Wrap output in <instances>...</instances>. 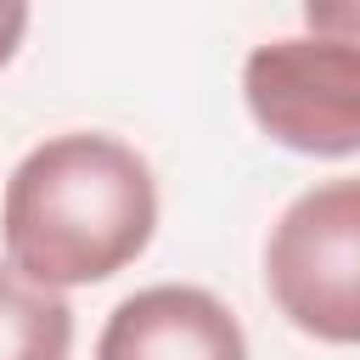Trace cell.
I'll return each mask as SVG.
<instances>
[{
    "label": "cell",
    "instance_id": "obj_1",
    "mask_svg": "<svg viewBox=\"0 0 360 360\" xmlns=\"http://www.w3.org/2000/svg\"><path fill=\"white\" fill-rule=\"evenodd\" d=\"M158 231V186L135 146L112 135H51L34 146L0 202L6 259L45 287L118 276Z\"/></svg>",
    "mask_w": 360,
    "mask_h": 360
},
{
    "label": "cell",
    "instance_id": "obj_2",
    "mask_svg": "<svg viewBox=\"0 0 360 360\" xmlns=\"http://www.w3.org/2000/svg\"><path fill=\"white\" fill-rule=\"evenodd\" d=\"M264 281L298 332L360 343V180H321L276 219Z\"/></svg>",
    "mask_w": 360,
    "mask_h": 360
},
{
    "label": "cell",
    "instance_id": "obj_3",
    "mask_svg": "<svg viewBox=\"0 0 360 360\" xmlns=\"http://www.w3.org/2000/svg\"><path fill=\"white\" fill-rule=\"evenodd\" d=\"M242 96L276 146L309 158L360 152V45L326 34L270 39L242 62Z\"/></svg>",
    "mask_w": 360,
    "mask_h": 360
},
{
    "label": "cell",
    "instance_id": "obj_4",
    "mask_svg": "<svg viewBox=\"0 0 360 360\" xmlns=\"http://www.w3.org/2000/svg\"><path fill=\"white\" fill-rule=\"evenodd\" d=\"M96 360H248V338L214 292L169 281L107 315Z\"/></svg>",
    "mask_w": 360,
    "mask_h": 360
},
{
    "label": "cell",
    "instance_id": "obj_5",
    "mask_svg": "<svg viewBox=\"0 0 360 360\" xmlns=\"http://www.w3.org/2000/svg\"><path fill=\"white\" fill-rule=\"evenodd\" d=\"M73 309L56 287L0 264V360H68Z\"/></svg>",
    "mask_w": 360,
    "mask_h": 360
},
{
    "label": "cell",
    "instance_id": "obj_6",
    "mask_svg": "<svg viewBox=\"0 0 360 360\" xmlns=\"http://www.w3.org/2000/svg\"><path fill=\"white\" fill-rule=\"evenodd\" d=\"M304 22L326 39L360 45V0H304Z\"/></svg>",
    "mask_w": 360,
    "mask_h": 360
},
{
    "label": "cell",
    "instance_id": "obj_7",
    "mask_svg": "<svg viewBox=\"0 0 360 360\" xmlns=\"http://www.w3.org/2000/svg\"><path fill=\"white\" fill-rule=\"evenodd\" d=\"M22 28H28V0H0V68L17 56Z\"/></svg>",
    "mask_w": 360,
    "mask_h": 360
}]
</instances>
